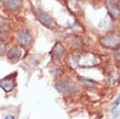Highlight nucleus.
Wrapping results in <instances>:
<instances>
[{"label":"nucleus","instance_id":"1","mask_svg":"<svg viewBox=\"0 0 120 119\" xmlns=\"http://www.w3.org/2000/svg\"><path fill=\"white\" fill-rule=\"evenodd\" d=\"M71 64L75 66L80 67H91L99 63L98 58L94 54L90 52H84L80 54H76L71 57Z\"/></svg>","mask_w":120,"mask_h":119},{"label":"nucleus","instance_id":"2","mask_svg":"<svg viewBox=\"0 0 120 119\" xmlns=\"http://www.w3.org/2000/svg\"><path fill=\"white\" fill-rule=\"evenodd\" d=\"M55 88L59 93L63 94H72L79 91L78 86L75 83L69 81H60L57 82L55 85Z\"/></svg>","mask_w":120,"mask_h":119},{"label":"nucleus","instance_id":"3","mask_svg":"<svg viewBox=\"0 0 120 119\" xmlns=\"http://www.w3.org/2000/svg\"><path fill=\"white\" fill-rule=\"evenodd\" d=\"M101 43L107 48L117 47L120 44V35L116 34H108L102 38Z\"/></svg>","mask_w":120,"mask_h":119},{"label":"nucleus","instance_id":"4","mask_svg":"<svg viewBox=\"0 0 120 119\" xmlns=\"http://www.w3.org/2000/svg\"><path fill=\"white\" fill-rule=\"evenodd\" d=\"M15 75L14 76L13 74H11V75L6 77L5 78L0 81V87L7 93H9L11 90H13L15 87V85H16V83H15Z\"/></svg>","mask_w":120,"mask_h":119},{"label":"nucleus","instance_id":"5","mask_svg":"<svg viewBox=\"0 0 120 119\" xmlns=\"http://www.w3.org/2000/svg\"><path fill=\"white\" fill-rule=\"evenodd\" d=\"M35 14L37 18L41 23L45 26H51L53 22V19L49 14L41 9H37L35 11Z\"/></svg>","mask_w":120,"mask_h":119},{"label":"nucleus","instance_id":"6","mask_svg":"<svg viewBox=\"0 0 120 119\" xmlns=\"http://www.w3.org/2000/svg\"><path fill=\"white\" fill-rule=\"evenodd\" d=\"M17 36H18L19 43L22 47H29L33 42L32 35L26 30L19 31Z\"/></svg>","mask_w":120,"mask_h":119},{"label":"nucleus","instance_id":"7","mask_svg":"<svg viewBox=\"0 0 120 119\" xmlns=\"http://www.w3.org/2000/svg\"><path fill=\"white\" fill-rule=\"evenodd\" d=\"M22 54V51L18 47H13L7 51V57L11 62H17L19 60V58H21Z\"/></svg>","mask_w":120,"mask_h":119},{"label":"nucleus","instance_id":"8","mask_svg":"<svg viewBox=\"0 0 120 119\" xmlns=\"http://www.w3.org/2000/svg\"><path fill=\"white\" fill-rule=\"evenodd\" d=\"M64 47L60 43H55V45L54 46L53 49L51 50V58L53 60H59L62 58V57L64 54Z\"/></svg>","mask_w":120,"mask_h":119},{"label":"nucleus","instance_id":"9","mask_svg":"<svg viewBox=\"0 0 120 119\" xmlns=\"http://www.w3.org/2000/svg\"><path fill=\"white\" fill-rule=\"evenodd\" d=\"M5 7L10 11H17L22 7L21 0H3Z\"/></svg>","mask_w":120,"mask_h":119},{"label":"nucleus","instance_id":"10","mask_svg":"<svg viewBox=\"0 0 120 119\" xmlns=\"http://www.w3.org/2000/svg\"><path fill=\"white\" fill-rule=\"evenodd\" d=\"M107 9L109 11V14L111 15L113 18H116L120 14V10L119 7L115 2H112L111 0H108L107 1Z\"/></svg>","mask_w":120,"mask_h":119},{"label":"nucleus","instance_id":"11","mask_svg":"<svg viewBox=\"0 0 120 119\" xmlns=\"http://www.w3.org/2000/svg\"><path fill=\"white\" fill-rule=\"evenodd\" d=\"M7 27H8V21L7 20V18L0 16V32L7 30Z\"/></svg>","mask_w":120,"mask_h":119},{"label":"nucleus","instance_id":"12","mask_svg":"<svg viewBox=\"0 0 120 119\" xmlns=\"http://www.w3.org/2000/svg\"><path fill=\"white\" fill-rule=\"evenodd\" d=\"M4 51H5V47L3 44L0 43V56H2V55L4 54Z\"/></svg>","mask_w":120,"mask_h":119},{"label":"nucleus","instance_id":"13","mask_svg":"<svg viewBox=\"0 0 120 119\" xmlns=\"http://www.w3.org/2000/svg\"><path fill=\"white\" fill-rule=\"evenodd\" d=\"M115 56V58H116V59H117V60L120 61V47L117 50H116Z\"/></svg>","mask_w":120,"mask_h":119},{"label":"nucleus","instance_id":"14","mask_svg":"<svg viewBox=\"0 0 120 119\" xmlns=\"http://www.w3.org/2000/svg\"><path fill=\"white\" fill-rule=\"evenodd\" d=\"M4 119H15L14 116H12V115H7V116L5 117Z\"/></svg>","mask_w":120,"mask_h":119}]
</instances>
